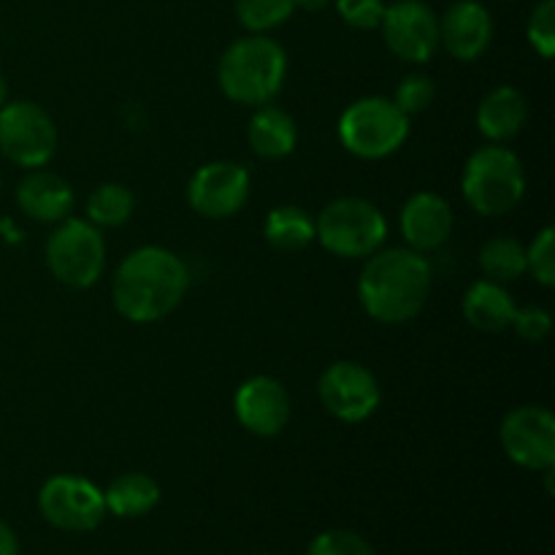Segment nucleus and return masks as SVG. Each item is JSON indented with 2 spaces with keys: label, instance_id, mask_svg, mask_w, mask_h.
Listing matches in <instances>:
<instances>
[{
  "label": "nucleus",
  "instance_id": "1",
  "mask_svg": "<svg viewBox=\"0 0 555 555\" xmlns=\"http://www.w3.org/2000/svg\"><path fill=\"white\" fill-rule=\"evenodd\" d=\"M190 274L179 255L166 247H141L119 263L112 282L117 312L130 323H157L182 304Z\"/></svg>",
  "mask_w": 555,
  "mask_h": 555
},
{
  "label": "nucleus",
  "instance_id": "2",
  "mask_svg": "<svg viewBox=\"0 0 555 555\" xmlns=\"http://www.w3.org/2000/svg\"><path fill=\"white\" fill-rule=\"evenodd\" d=\"M431 293V266L426 255L410 247L377 249L363 266L358 296L369 318L401 325L423 312Z\"/></svg>",
  "mask_w": 555,
  "mask_h": 555
},
{
  "label": "nucleus",
  "instance_id": "3",
  "mask_svg": "<svg viewBox=\"0 0 555 555\" xmlns=\"http://www.w3.org/2000/svg\"><path fill=\"white\" fill-rule=\"evenodd\" d=\"M285 49L263 33L233 41L217 65L222 92L242 106H266L285 85Z\"/></svg>",
  "mask_w": 555,
  "mask_h": 555
},
{
  "label": "nucleus",
  "instance_id": "4",
  "mask_svg": "<svg viewBox=\"0 0 555 555\" xmlns=\"http://www.w3.org/2000/svg\"><path fill=\"white\" fill-rule=\"evenodd\" d=\"M464 198L477 215L502 217L524 201L526 173L518 155L502 144H488L472 152L461 177Z\"/></svg>",
  "mask_w": 555,
  "mask_h": 555
},
{
  "label": "nucleus",
  "instance_id": "5",
  "mask_svg": "<svg viewBox=\"0 0 555 555\" xmlns=\"http://www.w3.org/2000/svg\"><path fill=\"white\" fill-rule=\"evenodd\" d=\"M314 238L339 258H369L383 249L388 238V220L383 211L363 198H336L320 211Z\"/></svg>",
  "mask_w": 555,
  "mask_h": 555
},
{
  "label": "nucleus",
  "instance_id": "6",
  "mask_svg": "<svg viewBox=\"0 0 555 555\" xmlns=\"http://www.w3.org/2000/svg\"><path fill=\"white\" fill-rule=\"evenodd\" d=\"M410 117L388 98H361L350 103L339 119V139L350 155L361 160H383L404 146Z\"/></svg>",
  "mask_w": 555,
  "mask_h": 555
},
{
  "label": "nucleus",
  "instance_id": "7",
  "mask_svg": "<svg viewBox=\"0 0 555 555\" xmlns=\"http://www.w3.org/2000/svg\"><path fill=\"white\" fill-rule=\"evenodd\" d=\"M47 266L57 282L85 291L106 266V242L90 220H63L47 242Z\"/></svg>",
  "mask_w": 555,
  "mask_h": 555
},
{
  "label": "nucleus",
  "instance_id": "8",
  "mask_svg": "<svg viewBox=\"0 0 555 555\" xmlns=\"http://www.w3.org/2000/svg\"><path fill=\"white\" fill-rule=\"evenodd\" d=\"M0 152L20 168H43L57 152V128L33 101L0 106Z\"/></svg>",
  "mask_w": 555,
  "mask_h": 555
},
{
  "label": "nucleus",
  "instance_id": "9",
  "mask_svg": "<svg viewBox=\"0 0 555 555\" xmlns=\"http://www.w3.org/2000/svg\"><path fill=\"white\" fill-rule=\"evenodd\" d=\"M38 509L49 526L74 534L95 531L106 518L101 488L76 475L49 477L38 491Z\"/></svg>",
  "mask_w": 555,
  "mask_h": 555
},
{
  "label": "nucleus",
  "instance_id": "10",
  "mask_svg": "<svg viewBox=\"0 0 555 555\" xmlns=\"http://www.w3.org/2000/svg\"><path fill=\"white\" fill-rule=\"evenodd\" d=\"M318 396L336 421L361 423L377 412L383 390L366 366L356 361H336L320 374Z\"/></svg>",
  "mask_w": 555,
  "mask_h": 555
},
{
  "label": "nucleus",
  "instance_id": "11",
  "mask_svg": "<svg viewBox=\"0 0 555 555\" xmlns=\"http://www.w3.org/2000/svg\"><path fill=\"white\" fill-rule=\"evenodd\" d=\"M499 439L507 459L524 469L545 472L555 466V417L545 406L526 404L509 412Z\"/></svg>",
  "mask_w": 555,
  "mask_h": 555
},
{
  "label": "nucleus",
  "instance_id": "12",
  "mask_svg": "<svg viewBox=\"0 0 555 555\" xmlns=\"http://www.w3.org/2000/svg\"><path fill=\"white\" fill-rule=\"evenodd\" d=\"M379 27L390 52L404 63H428L439 49V16L423 0L385 5Z\"/></svg>",
  "mask_w": 555,
  "mask_h": 555
},
{
  "label": "nucleus",
  "instance_id": "13",
  "mask_svg": "<svg viewBox=\"0 0 555 555\" xmlns=\"http://www.w3.org/2000/svg\"><path fill=\"white\" fill-rule=\"evenodd\" d=\"M249 198L247 168L231 160H215L201 166L188 182V201L201 217L225 220L238 215Z\"/></svg>",
  "mask_w": 555,
  "mask_h": 555
},
{
  "label": "nucleus",
  "instance_id": "14",
  "mask_svg": "<svg viewBox=\"0 0 555 555\" xmlns=\"http://www.w3.org/2000/svg\"><path fill=\"white\" fill-rule=\"evenodd\" d=\"M238 423L255 437H276L291 421V396L280 379L269 374H258L238 385L233 399Z\"/></svg>",
  "mask_w": 555,
  "mask_h": 555
},
{
  "label": "nucleus",
  "instance_id": "15",
  "mask_svg": "<svg viewBox=\"0 0 555 555\" xmlns=\"http://www.w3.org/2000/svg\"><path fill=\"white\" fill-rule=\"evenodd\" d=\"M493 38V20L477 0H459L439 20V47L461 63H475L488 52Z\"/></svg>",
  "mask_w": 555,
  "mask_h": 555
},
{
  "label": "nucleus",
  "instance_id": "16",
  "mask_svg": "<svg viewBox=\"0 0 555 555\" xmlns=\"http://www.w3.org/2000/svg\"><path fill=\"white\" fill-rule=\"evenodd\" d=\"M453 231V209L437 193H415L401 209V233L415 253H431L448 242Z\"/></svg>",
  "mask_w": 555,
  "mask_h": 555
},
{
  "label": "nucleus",
  "instance_id": "17",
  "mask_svg": "<svg viewBox=\"0 0 555 555\" xmlns=\"http://www.w3.org/2000/svg\"><path fill=\"white\" fill-rule=\"evenodd\" d=\"M16 204L36 222H63L74 209V190L57 173L33 168L16 188Z\"/></svg>",
  "mask_w": 555,
  "mask_h": 555
},
{
  "label": "nucleus",
  "instance_id": "18",
  "mask_svg": "<svg viewBox=\"0 0 555 555\" xmlns=\"http://www.w3.org/2000/svg\"><path fill=\"white\" fill-rule=\"evenodd\" d=\"M526 119H529V106L524 92L509 85L491 90L477 106V128L491 144L515 139L524 130Z\"/></svg>",
  "mask_w": 555,
  "mask_h": 555
},
{
  "label": "nucleus",
  "instance_id": "19",
  "mask_svg": "<svg viewBox=\"0 0 555 555\" xmlns=\"http://www.w3.org/2000/svg\"><path fill=\"white\" fill-rule=\"evenodd\" d=\"M247 139L258 157H263V160H282V157H287L296 150V119L285 108H276L266 103V106H258V112L249 119Z\"/></svg>",
  "mask_w": 555,
  "mask_h": 555
},
{
  "label": "nucleus",
  "instance_id": "20",
  "mask_svg": "<svg viewBox=\"0 0 555 555\" xmlns=\"http://www.w3.org/2000/svg\"><path fill=\"white\" fill-rule=\"evenodd\" d=\"M515 301L502 282L480 280L466 291L464 296V318L469 325L486 334H499V331L509 328L515 318Z\"/></svg>",
  "mask_w": 555,
  "mask_h": 555
},
{
  "label": "nucleus",
  "instance_id": "21",
  "mask_svg": "<svg viewBox=\"0 0 555 555\" xmlns=\"http://www.w3.org/2000/svg\"><path fill=\"white\" fill-rule=\"evenodd\" d=\"M103 502H106V513L117 518H141L157 507L160 486L144 472H128L112 480V486L103 491Z\"/></svg>",
  "mask_w": 555,
  "mask_h": 555
},
{
  "label": "nucleus",
  "instance_id": "22",
  "mask_svg": "<svg viewBox=\"0 0 555 555\" xmlns=\"http://www.w3.org/2000/svg\"><path fill=\"white\" fill-rule=\"evenodd\" d=\"M263 236L280 253H301L314 242V220L301 206H276L266 215Z\"/></svg>",
  "mask_w": 555,
  "mask_h": 555
},
{
  "label": "nucleus",
  "instance_id": "23",
  "mask_svg": "<svg viewBox=\"0 0 555 555\" xmlns=\"http://www.w3.org/2000/svg\"><path fill=\"white\" fill-rule=\"evenodd\" d=\"M135 209V198L125 184H101L87 198V220L95 228H119L130 220Z\"/></svg>",
  "mask_w": 555,
  "mask_h": 555
},
{
  "label": "nucleus",
  "instance_id": "24",
  "mask_svg": "<svg viewBox=\"0 0 555 555\" xmlns=\"http://www.w3.org/2000/svg\"><path fill=\"white\" fill-rule=\"evenodd\" d=\"M480 266L488 280L513 282L529 271L526 266V247L513 236H499L482 244Z\"/></svg>",
  "mask_w": 555,
  "mask_h": 555
},
{
  "label": "nucleus",
  "instance_id": "25",
  "mask_svg": "<svg viewBox=\"0 0 555 555\" xmlns=\"http://www.w3.org/2000/svg\"><path fill=\"white\" fill-rule=\"evenodd\" d=\"M296 0H236V16L249 33H266L291 20Z\"/></svg>",
  "mask_w": 555,
  "mask_h": 555
},
{
  "label": "nucleus",
  "instance_id": "26",
  "mask_svg": "<svg viewBox=\"0 0 555 555\" xmlns=\"http://www.w3.org/2000/svg\"><path fill=\"white\" fill-rule=\"evenodd\" d=\"M434 98H437V87H434V81L428 79L426 74L404 76V79L396 85L393 92V103L406 114V117L426 112L434 103Z\"/></svg>",
  "mask_w": 555,
  "mask_h": 555
},
{
  "label": "nucleus",
  "instance_id": "27",
  "mask_svg": "<svg viewBox=\"0 0 555 555\" xmlns=\"http://www.w3.org/2000/svg\"><path fill=\"white\" fill-rule=\"evenodd\" d=\"M526 266L540 285H555V231L553 225L542 228L540 236L526 247Z\"/></svg>",
  "mask_w": 555,
  "mask_h": 555
},
{
  "label": "nucleus",
  "instance_id": "28",
  "mask_svg": "<svg viewBox=\"0 0 555 555\" xmlns=\"http://www.w3.org/2000/svg\"><path fill=\"white\" fill-rule=\"evenodd\" d=\"M307 555H377L361 534L347 529L323 531L312 540Z\"/></svg>",
  "mask_w": 555,
  "mask_h": 555
},
{
  "label": "nucleus",
  "instance_id": "29",
  "mask_svg": "<svg viewBox=\"0 0 555 555\" xmlns=\"http://www.w3.org/2000/svg\"><path fill=\"white\" fill-rule=\"evenodd\" d=\"M529 43L551 60L555 54V0H542L529 16Z\"/></svg>",
  "mask_w": 555,
  "mask_h": 555
},
{
  "label": "nucleus",
  "instance_id": "30",
  "mask_svg": "<svg viewBox=\"0 0 555 555\" xmlns=\"http://www.w3.org/2000/svg\"><path fill=\"white\" fill-rule=\"evenodd\" d=\"M339 16L356 30H374L385 14L383 0H336Z\"/></svg>",
  "mask_w": 555,
  "mask_h": 555
},
{
  "label": "nucleus",
  "instance_id": "31",
  "mask_svg": "<svg viewBox=\"0 0 555 555\" xmlns=\"http://www.w3.org/2000/svg\"><path fill=\"white\" fill-rule=\"evenodd\" d=\"M513 328L518 331L520 339L531 341V345H540V341L547 339V334H551V328H553L551 312L542 307L515 309Z\"/></svg>",
  "mask_w": 555,
  "mask_h": 555
},
{
  "label": "nucleus",
  "instance_id": "32",
  "mask_svg": "<svg viewBox=\"0 0 555 555\" xmlns=\"http://www.w3.org/2000/svg\"><path fill=\"white\" fill-rule=\"evenodd\" d=\"M0 555H20V540H16L14 529L0 520Z\"/></svg>",
  "mask_w": 555,
  "mask_h": 555
},
{
  "label": "nucleus",
  "instance_id": "33",
  "mask_svg": "<svg viewBox=\"0 0 555 555\" xmlns=\"http://www.w3.org/2000/svg\"><path fill=\"white\" fill-rule=\"evenodd\" d=\"M331 0H296V9L304 11H323Z\"/></svg>",
  "mask_w": 555,
  "mask_h": 555
},
{
  "label": "nucleus",
  "instance_id": "34",
  "mask_svg": "<svg viewBox=\"0 0 555 555\" xmlns=\"http://www.w3.org/2000/svg\"><path fill=\"white\" fill-rule=\"evenodd\" d=\"M5 101H9V85H5L3 74H0V106H3Z\"/></svg>",
  "mask_w": 555,
  "mask_h": 555
}]
</instances>
